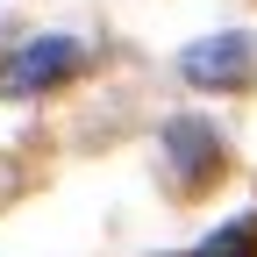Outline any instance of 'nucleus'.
<instances>
[{
  "label": "nucleus",
  "mask_w": 257,
  "mask_h": 257,
  "mask_svg": "<svg viewBox=\"0 0 257 257\" xmlns=\"http://www.w3.org/2000/svg\"><path fill=\"white\" fill-rule=\"evenodd\" d=\"M179 72L200 86V93H236L257 79V43L250 36H207V43H193L179 57Z\"/></svg>",
  "instance_id": "1"
},
{
  "label": "nucleus",
  "mask_w": 257,
  "mask_h": 257,
  "mask_svg": "<svg viewBox=\"0 0 257 257\" xmlns=\"http://www.w3.org/2000/svg\"><path fill=\"white\" fill-rule=\"evenodd\" d=\"M165 150H172V179H179L186 193L221 179V136H214L200 114H179V121L165 128Z\"/></svg>",
  "instance_id": "3"
},
{
  "label": "nucleus",
  "mask_w": 257,
  "mask_h": 257,
  "mask_svg": "<svg viewBox=\"0 0 257 257\" xmlns=\"http://www.w3.org/2000/svg\"><path fill=\"white\" fill-rule=\"evenodd\" d=\"M79 57H86V50H79L72 36H43V43H29V50H15L8 64H0V93H8V100H29V93L72 79Z\"/></svg>",
  "instance_id": "2"
},
{
  "label": "nucleus",
  "mask_w": 257,
  "mask_h": 257,
  "mask_svg": "<svg viewBox=\"0 0 257 257\" xmlns=\"http://www.w3.org/2000/svg\"><path fill=\"white\" fill-rule=\"evenodd\" d=\"M200 257H257V221H229L200 243Z\"/></svg>",
  "instance_id": "4"
}]
</instances>
